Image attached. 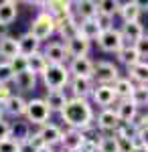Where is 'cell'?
Masks as SVG:
<instances>
[{"instance_id":"7bdbcfd3","label":"cell","mask_w":148,"mask_h":152,"mask_svg":"<svg viewBox=\"0 0 148 152\" xmlns=\"http://www.w3.org/2000/svg\"><path fill=\"white\" fill-rule=\"evenodd\" d=\"M2 37H8V26H2V24H0V39H2Z\"/></svg>"},{"instance_id":"d6986e66","label":"cell","mask_w":148,"mask_h":152,"mask_svg":"<svg viewBox=\"0 0 148 152\" xmlns=\"http://www.w3.org/2000/svg\"><path fill=\"white\" fill-rule=\"evenodd\" d=\"M18 16V4L14 0H2L0 2V24L10 26Z\"/></svg>"},{"instance_id":"b9f144b4","label":"cell","mask_w":148,"mask_h":152,"mask_svg":"<svg viewBox=\"0 0 148 152\" xmlns=\"http://www.w3.org/2000/svg\"><path fill=\"white\" fill-rule=\"evenodd\" d=\"M10 95H12V89L8 87V85H0V105L4 104Z\"/></svg>"},{"instance_id":"ab89813d","label":"cell","mask_w":148,"mask_h":152,"mask_svg":"<svg viewBox=\"0 0 148 152\" xmlns=\"http://www.w3.org/2000/svg\"><path fill=\"white\" fill-rule=\"evenodd\" d=\"M134 144H140V146H144V148H148V126H144V128H138V134L136 138H134Z\"/></svg>"},{"instance_id":"7dc6e473","label":"cell","mask_w":148,"mask_h":152,"mask_svg":"<svg viewBox=\"0 0 148 152\" xmlns=\"http://www.w3.org/2000/svg\"><path fill=\"white\" fill-rule=\"evenodd\" d=\"M61 152H63V150H61Z\"/></svg>"},{"instance_id":"30bf717a","label":"cell","mask_w":148,"mask_h":152,"mask_svg":"<svg viewBox=\"0 0 148 152\" xmlns=\"http://www.w3.org/2000/svg\"><path fill=\"white\" fill-rule=\"evenodd\" d=\"M95 124H97V128L103 130V132H112V134H116V130L120 128L122 122H120V118H118V114H116L114 107H106V110L100 112Z\"/></svg>"},{"instance_id":"f546056e","label":"cell","mask_w":148,"mask_h":152,"mask_svg":"<svg viewBox=\"0 0 148 152\" xmlns=\"http://www.w3.org/2000/svg\"><path fill=\"white\" fill-rule=\"evenodd\" d=\"M112 89H114L116 99H130L132 89H134V83L130 81L128 77H120V79L112 85Z\"/></svg>"},{"instance_id":"2e32d148","label":"cell","mask_w":148,"mask_h":152,"mask_svg":"<svg viewBox=\"0 0 148 152\" xmlns=\"http://www.w3.org/2000/svg\"><path fill=\"white\" fill-rule=\"evenodd\" d=\"M39 138L43 140V144L45 146H57L59 142H61V136H63V130L59 128V126H55V124H45V126H41L39 128Z\"/></svg>"},{"instance_id":"8d00e7d4","label":"cell","mask_w":148,"mask_h":152,"mask_svg":"<svg viewBox=\"0 0 148 152\" xmlns=\"http://www.w3.org/2000/svg\"><path fill=\"white\" fill-rule=\"evenodd\" d=\"M8 65H10L12 73L16 75V73H23V71L29 69V63H26V57H23V55H16L14 59H10L8 61Z\"/></svg>"},{"instance_id":"7a4b0ae2","label":"cell","mask_w":148,"mask_h":152,"mask_svg":"<svg viewBox=\"0 0 148 152\" xmlns=\"http://www.w3.org/2000/svg\"><path fill=\"white\" fill-rule=\"evenodd\" d=\"M41 79L45 83L47 91H63V87L69 85L71 81V75H69V69L65 65H47V69L43 71Z\"/></svg>"},{"instance_id":"5b68a950","label":"cell","mask_w":148,"mask_h":152,"mask_svg":"<svg viewBox=\"0 0 148 152\" xmlns=\"http://www.w3.org/2000/svg\"><path fill=\"white\" fill-rule=\"evenodd\" d=\"M120 79V71L114 63L110 61H97L93 63V75L91 81H95L97 85H114Z\"/></svg>"},{"instance_id":"83f0119b","label":"cell","mask_w":148,"mask_h":152,"mask_svg":"<svg viewBox=\"0 0 148 152\" xmlns=\"http://www.w3.org/2000/svg\"><path fill=\"white\" fill-rule=\"evenodd\" d=\"M12 83H14L21 91H31V89H34V85H37V75L26 69V71H23V73H16L14 79H12Z\"/></svg>"},{"instance_id":"7402d4cb","label":"cell","mask_w":148,"mask_h":152,"mask_svg":"<svg viewBox=\"0 0 148 152\" xmlns=\"http://www.w3.org/2000/svg\"><path fill=\"white\" fill-rule=\"evenodd\" d=\"M116 114H118V118H120L122 124H128V122H132V120L138 116V107L132 104L130 99H118Z\"/></svg>"},{"instance_id":"ac0fdd59","label":"cell","mask_w":148,"mask_h":152,"mask_svg":"<svg viewBox=\"0 0 148 152\" xmlns=\"http://www.w3.org/2000/svg\"><path fill=\"white\" fill-rule=\"evenodd\" d=\"M120 35L124 39V43L130 41L128 45H134V43H138V41L144 37V26L140 24V20H138V23H124L122 28H120Z\"/></svg>"},{"instance_id":"8992f818","label":"cell","mask_w":148,"mask_h":152,"mask_svg":"<svg viewBox=\"0 0 148 152\" xmlns=\"http://www.w3.org/2000/svg\"><path fill=\"white\" fill-rule=\"evenodd\" d=\"M97 47L102 49L103 53H118L124 47V39L120 35V31L112 26V28L102 31V35L97 37Z\"/></svg>"},{"instance_id":"4fadbf2b","label":"cell","mask_w":148,"mask_h":152,"mask_svg":"<svg viewBox=\"0 0 148 152\" xmlns=\"http://www.w3.org/2000/svg\"><path fill=\"white\" fill-rule=\"evenodd\" d=\"M55 33H59V37H61L63 41H69V39L79 35V20H77L73 14L67 16V18H61V20H57Z\"/></svg>"},{"instance_id":"ee69618b","label":"cell","mask_w":148,"mask_h":152,"mask_svg":"<svg viewBox=\"0 0 148 152\" xmlns=\"http://www.w3.org/2000/svg\"><path fill=\"white\" fill-rule=\"evenodd\" d=\"M132 152H148V148H144V146L138 144V146H134V150H132Z\"/></svg>"},{"instance_id":"4316f807","label":"cell","mask_w":148,"mask_h":152,"mask_svg":"<svg viewBox=\"0 0 148 152\" xmlns=\"http://www.w3.org/2000/svg\"><path fill=\"white\" fill-rule=\"evenodd\" d=\"M16 55H21V53H18V41L10 35L2 37V39H0V57L10 61V59H14Z\"/></svg>"},{"instance_id":"f1b7e54d","label":"cell","mask_w":148,"mask_h":152,"mask_svg":"<svg viewBox=\"0 0 148 152\" xmlns=\"http://www.w3.org/2000/svg\"><path fill=\"white\" fill-rule=\"evenodd\" d=\"M116 55H118V61H120V63H124L128 69H130L132 65H136L138 61H142V59L138 57V53H136V49H134V45H128V43H124V47L120 49Z\"/></svg>"},{"instance_id":"9c48e42d","label":"cell","mask_w":148,"mask_h":152,"mask_svg":"<svg viewBox=\"0 0 148 152\" xmlns=\"http://www.w3.org/2000/svg\"><path fill=\"white\" fill-rule=\"evenodd\" d=\"M69 75L71 77H79V79H91L93 75V61L87 57H79V59H71L69 63Z\"/></svg>"},{"instance_id":"f6af8a7d","label":"cell","mask_w":148,"mask_h":152,"mask_svg":"<svg viewBox=\"0 0 148 152\" xmlns=\"http://www.w3.org/2000/svg\"><path fill=\"white\" fill-rule=\"evenodd\" d=\"M37 152H55V150H53L51 146H43V148H39Z\"/></svg>"},{"instance_id":"4dcf8cb0","label":"cell","mask_w":148,"mask_h":152,"mask_svg":"<svg viewBox=\"0 0 148 152\" xmlns=\"http://www.w3.org/2000/svg\"><path fill=\"white\" fill-rule=\"evenodd\" d=\"M26 63H29V71L34 73V75H43V71H45L47 65H49L41 51H39V53H34V55H31V57H26Z\"/></svg>"},{"instance_id":"603a6c76","label":"cell","mask_w":148,"mask_h":152,"mask_svg":"<svg viewBox=\"0 0 148 152\" xmlns=\"http://www.w3.org/2000/svg\"><path fill=\"white\" fill-rule=\"evenodd\" d=\"M102 35V26L97 24L95 18L89 20H79V37H83L85 41H97V37Z\"/></svg>"},{"instance_id":"d590c367","label":"cell","mask_w":148,"mask_h":152,"mask_svg":"<svg viewBox=\"0 0 148 152\" xmlns=\"http://www.w3.org/2000/svg\"><path fill=\"white\" fill-rule=\"evenodd\" d=\"M14 79V73H12L8 61H0V85H8Z\"/></svg>"},{"instance_id":"c3c4849f","label":"cell","mask_w":148,"mask_h":152,"mask_svg":"<svg viewBox=\"0 0 148 152\" xmlns=\"http://www.w3.org/2000/svg\"><path fill=\"white\" fill-rule=\"evenodd\" d=\"M146 116H148V114H146Z\"/></svg>"},{"instance_id":"bcb514c9","label":"cell","mask_w":148,"mask_h":152,"mask_svg":"<svg viewBox=\"0 0 148 152\" xmlns=\"http://www.w3.org/2000/svg\"><path fill=\"white\" fill-rule=\"evenodd\" d=\"M0 120H4V110H2V105H0Z\"/></svg>"},{"instance_id":"cb8c5ba5","label":"cell","mask_w":148,"mask_h":152,"mask_svg":"<svg viewBox=\"0 0 148 152\" xmlns=\"http://www.w3.org/2000/svg\"><path fill=\"white\" fill-rule=\"evenodd\" d=\"M67 94L65 91H47V95L43 97V102L47 104V107L51 110V114L53 112H61L65 104H67Z\"/></svg>"},{"instance_id":"74e56055","label":"cell","mask_w":148,"mask_h":152,"mask_svg":"<svg viewBox=\"0 0 148 152\" xmlns=\"http://www.w3.org/2000/svg\"><path fill=\"white\" fill-rule=\"evenodd\" d=\"M0 152H18V140L16 138H6L0 142Z\"/></svg>"},{"instance_id":"f35d334b","label":"cell","mask_w":148,"mask_h":152,"mask_svg":"<svg viewBox=\"0 0 148 152\" xmlns=\"http://www.w3.org/2000/svg\"><path fill=\"white\" fill-rule=\"evenodd\" d=\"M12 132H14V126H12L10 122H6V120H0V142L6 140V138H10Z\"/></svg>"},{"instance_id":"d4e9b609","label":"cell","mask_w":148,"mask_h":152,"mask_svg":"<svg viewBox=\"0 0 148 152\" xmlns=\"http://www.w3.org/2000/svg\"><path fill=\"white\" fill-rule=\"evenodd\" d=\"M132 83H138V85H146L148 87V61H138L136 65L130 67V77H128Z\"/></svg>"},{"instance_id":"5bb4252c","label":"cell","mask_w":148,"mask_h":152,"mask_svg":"<svg viewBox=\"0 0 148 152\" xmlns=\"http://www.w3.org/2000/svg\"><path fill=\"white\" fill-rule=\"evenodd\" d=\"M91 99L100 105L102 110L110 107V105L116 102V95H114L112 85H95V87H93V91H91Z\"/></svg>"},{"instance_id":"7c38bea8","label":"cell","mask_w":148,"mask_h":152,"mask_svg":"<svg viewBox=\"0 0 148 152\" xmlns=\"http://www.w3.org/2000/svg\"><path fill=\"white\" fill-rule=\"evenodd\" d=\"M41 53L47 59V63H51V65H63L67 61V51L63 43H49Z\"/></svg>"},{"instance_id":"277c9868","label":"cell","mask_w":148,"mask_h":152,"mask_svg":"<svg viewBox=\"0 0 148 152\" xmlns=\"http://www.w3.org/2000/svg\"><path fill=\"white\" fill-rule=\"evenodd\" d=\"M49 116H51V110L47 107L43 97H34L31 102H26L24 118H26L29 124H33V126H45V124H49Z\"/></svg>"},{"instance_id":"836d02e7","label":"cell","mask_w":148,"mask_h":152,"mask_svg":"<svg viewBox=\"0 0 148 152\" xmlns=\"http://www.w3.org/2000/svg\"><path fill=\"white\" fill-rule=\"evenodd\" d=\"M97 152H118V142L114 134H103L97 140Z\"/></svg>"},{"instance_id":"d6a6232c","label":"cell","mask_w":148,"mask_h":152,"mask_svg":"<svg viewBox=\"0 0 148 152\" xmlns=\"http://www.w3.org/2000/svg\"><path fill=\"white\" fill-rule=\"evenodd\" d=\"M130 102L136 105V107H144V105H148V87L146 85H134L132 95H130Z\"/></svg>"},{"instance_id":"1f68e13d","label":"cell","mask_w":148,"mask_h":152,"mask_svg":"<svg viewBox=\"0 0 148 152\" xmlns=\"http://www.w3.org/2000/svg\"><path fill=\"white\" fill-rule=\"evenodd\" d=\"M120 10V2L116 0H100L97 2V14L100 16H108V18H114Z\"/></svg>"},{"instance_id":"60d3db41","label":"cell","mask_w":148,"mask_h":152,"mask_svg":"<svg viewBox=\"0 0 148 152\" xmlns=\"http://www.w3.org/2000/svg\"><path fill=\"white\" fill-rule=\"evenodd\" d=\"M134 49H136L138 57H148V37H142L138 43H134Z\"/></svg>"},{"instance_id":"52a82bcc","label":"cell","mask_w":148,"mask_h":152,"mask_svg":"<svg viewBox=\"0 0 148 152\" xmlns=\"http://www.w3.org/2000/svg\"><path fill=\"white\" fill-rule=\"evenodd\" d=\"M85 134L83 132H79V130H73L69 128L63 132V136H61V148H63V152H79L81 146H83V142H85Z\"/></svg>"},{"instance_id":"6da1fadb","label":"cell","mask_w":148,"mask_h":152,"mask_svg":"<svg viewBox=\"0 0 148 152\" xmlns=\"http://www.w3.org/2000/svg\"><path fill=\"white\" fill-rule=\"evenodd\" d=\"M63 122L69 128L79 130L85 134V130H91L95 126V118H93V110L87 99H79V97H69L65 107L59 112Z\"/></svg>"},{"instance_id":"e575fe53","label":"cell","mask_w":148,"mask_h":152,"mask_svg":"<svg viewBox=\"0 0 148 152\" xmlns=\"http://www.w3.org/2000/svg\"><path fill=\"white\" fill-rule=\"evenodd\" d=\"M116 142H118V152H132L134 150V138H128V136H122V134H114Z\"/></svg>"},{"instance_id":"3957f363","label":"cell","mask_w":148,"mask_h":152,"mask_svg":"<svg viewBox=\"0 0 148 152\" xmlns=\"http://www.w3.org/2000/svg\"><path fill=\"white\" fill-rule=\"evenodd\" d=\"M55 26H57L55 18H53L47 10H41L39 14H37V18L33 20V24H31L29 35L41 43V41H47L51 35H55Z\"/></svg>"},{"instance_id":"ffe728a7","label":"cell","mask_w":148,"mask_h":152,"mask_svg":"<svg viewBox=\"0 0 148 152\" xmlns=\"http://www.w3.org/2000/svg\"><path fill=\"white\" fill-rule=\"evenodd\" d=\"M2 110H4L6 114L14 116V118H21V116H24V110H26V99H24L23 95L12 94L10 97L2 104Z\"/></svg>"},{"instance_id":"8fae6325","label":"cell","mask_w":148,"mask_h":152,"mask_svg":"<svg viewBox=\"0 0 148 152\" xmlns=\"http://www.w3.org/2000/svg\"><path fill=\"white\" fill-rule=\"evenodd\" d=\"M89 49H91V43L85 41V39L79 37V35L73 37V39H69V41H65V51H67V57H71V59L87 57Z\"/></svg>"},{"instance_id":"484cf974","label":"cell","mask_w":148,"mask_h":152,"mask_svg":"<svg viewBox=\"0 0 148 152\" xmlns=\"http://www.w3.org/2000/svg\"><path fill=\"white\" fill-rule=\"evenodd\" d=\"M16 41H18V53H21L23 57H31V55H34V53H39L41 43H39L37 39H33L29 33H24L23 37H18Z\"/></svg>"},{"instance_id":"e0dca14e","label":"cell","mask_w":148,"mask_h":152,"mask_svg":"<svg viewBox=\"0 0 148 152\" xmlns=\"http://www.w3.org/2000/svg\"><path fill=\"white\" fill-rule=\"evenodd\" d=\"M118 14L122 16V20H124V23H138V20H140V14H142V2L130 0V2L120 4Z\"/></svg>"},{"instance_id":"9a60e30c","label":"cell","mask_w":148,"mask_h":152,"mask_svg":"<svg viewBox=\"0 0 148 152\" xmlns=\"http://www.w3.org/2000/svg\"><path fill=\"white\" fill-rule=\"evenodd\" d=\"M73 16L77 20H89L97 16V2L93 0H79V2H73Z\"/></svg>"},{"instance_id":"44dd1931","label":"cell","mask_w":148,"mask_h":152,"mask_svg":"<svg viewBox=\"0 0 148 152\" xmlns=\"http://www.w3.org/2000/svg\"><path fill=\"white\" fill-rule=\"evenodd\" d=\"M71 91H73V97H79V99H87L93 91V81L91 79H79V77H71Z\"/></svg>"},{"instance_id":"ba28073f","label":"cell","mask_w":148,"mask_h":152,"mask_svg":"<svg viewBox=\"0 0 148 152\" xmlns=\"http://www.w3.org/2000/svg\"><path fill=\"white\" fill-rule=\"evenodd\" d=\"M41 6H45V10L55 18V23L73 14V2L69 0H49V2H41Z\"/></svg>"}]
</instances>
